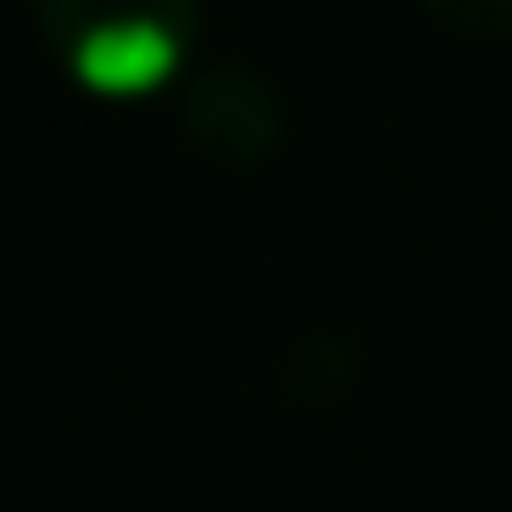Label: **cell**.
<instances>
[{
  "label": "cell",
  "mask_w": 512,
  "mask_h": 512,
  "mask_svg": "<svg viewBox=\"0 0 512 512\" xmlns=\"http://www.w3.org/2000/svg\"><path fill=\"white\" fill-rule=\"evenodd\" d=\"M61 76L91 98H144L204 38V0H31Z\"/></svg>",
  "instance_id": "cell-1"
},
{
  "label": "cell",
  "mask_w": 512,
  "mask_h": 512,
  "mask_svg": "<svg viewBox=\"0 0 512 512\" xmlns=\"http://www.w3.org/2000/svg\"><path fill=\"white\" fill-rule=\"evenodd\" d=\"M422 16H437L452 38H467V46H497V38H512V0H415Z\"/></svg>",
  "instance_id": "cell-2"
}]
</instances>
